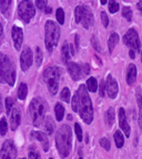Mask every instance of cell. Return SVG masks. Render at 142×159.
<instances>
[{
	"mask_svg": "<svg viewBox=\"0 0 142 159\" xmlns=\"http://www.w3.org/2000/svg\"><path fill=\"white\" fill-rule=\"evenodd\" d=\"M43 11H45L46 13H51V11H52V8H51V7H49V6H47V7L43 9Z\"/></svg>",
	"mask_w": 142,
	"mask_h": 159,
	"instance_id": "45",
	"label": "cell"
},
{
	"mask_svg": "<svg viewBox=\"0 0 142 159\" xmlns=\"http://www.w3.org/2000/svg\"><path fill=\"white\" fill-rule=\"evenodd\" d=\"M33 62V53L29 47H24L20 55V66L24 71H27Z\"/></svg>",
	"mask_w": 142,
	"mask_h": 159,
	"instance_id": "11",
	"label": "cell"
},
{
	"mask_svg": "<svg viewBox=\"0 0 142 159\" xmlns=\"http://www.w3.org/2000/svg\"><path fill=\"white\" fill-rule=\"evenodd\" d=\"M87 90L91 91V93H95L98 90V81L95 77H90L87 79V85H86Z\"/></svg>",
	"mask_w": 142,
	"mask_h": 159,
	"instance_id": "26",
	"label": "cell"
},
{
	"mask_svg": "<svg viewBox=\"0 0 142 159\" xmlns=\"http://www.w3.org/2000/svg\"><path fill=\"white\" fill-rule=\"evenodd\" d=\"M122 16L128 20V21H131L132 20V10L129 6H124L122 8Z\"/></svg>",
	"mask_w": 142,
	"mask_h": 159,
	"instance_id": "33",
	"label": "cell"
},
{
	"mask_svg": "<svg viewBox=\"0 0 142 159\" xmlns=\"http://www.w3.org/2000/svg\"><path fill=\"white\" fill-rule=\"evenodd\" d=\"M129 56L131 59H134V57H135V52H134L133 50H129Z\"/></svg>",
	"mask_w": 142,
	"mask_h": 159,
	"instance_id": "47",
	"label": "cell"
},
{
	"mask_svg": "<svg viewBox=\"0 0 142 159\" xmlns=\"http://www.w3.org/2000/svg\"><path fill=\"white\" fill-rule=\"evenodd\" d=\"M141 61H142V51H141Z\"/></svg>",
	"mask_w": 142,
	"mask_h": 159,
	"instance_id": "51",
	"label": "cell"
},
{
	"mask_svg": "<svg viewBox=\"0 0 142 159\" xmlns=\"http://www.w3.org/2000/svg\"><path fill=\"white\" fill-rule=\"evenodd\" d=\"M91 43H92V46H93V48H95L98 52H101V51H102V48L100 47L99 40H97V38H95V37H92L91 38Z\"/></svg>",
	"mask_w": 142,
	"mask_h": 159,
	"instance_id": "38",
	"label": "cell"
},
{
	"mask_svg": "<svg viewBox=\"0 0 142 159\" xmlns=\"http://www.w3.org/2000/svg\"><path fill=\"white\" fill-rule=\"evenodd\" d=\"M55 18L58 20V22L60 25L64 24V11H63L62 8H58L57 11H55Z\"/></svg>",
	"mask_w": 142,
	"mask_h": 159,
	"instance_id": "34",
	"label": "cell"
},
{
	"mask_svg": "<svg viewBox=\"0 0 142 159\" xmlns=\"http://www.w3.org/2000/svg\"><path fill=\"white\" fill-rule=\"evenodd\" d=\"M119 43V34L117 32H112L110 34V37H109L108 40V47H109V52H112L116 45Z\"/></svg>",
	"mask_w": 142,
	"mask_h": 159,
	"instance_id": "23",
	"label": "cell"
},
{
	"mask_svg": "<svg viewBox=\"0 0 142 159\" xmlns=\"http://www.w3.org/2000/svg\"><path fill=\"white\" fill-rule=\"evenodd\" d=\"M10 129L12 131L17 129L19 127L21 122V112L19 108H12V110L10 111Z\"/></svg>",
	"mask_w": 142,
	"mask_h": 159,
	"instance_id": "15",
	"label": "cell"
},
{
	"mask_svg": "<svg viewBox=\"0 0 142 159\" xmlns=\"http://www.w3.org/2000/svg\"><path fill=\"white\" fill-rule=\"evenodd\" d=\"M113 139H114V143H116V146L118 148H121L124 143V137L122 135L121 131L119 130H116V133L113 134Z\"/></svg>",
	"mask_w": 142,
	"mask_h": 159,
	"instance_id": "27",
	"label": "cell"
},
{
	"mask_svg": "<svg viewBox=\"0 0 142 159\" xmlns=\"http://www.w3.org/2000/svg\"><path fill=\"white\" fill-rule=\"evenodd\" d=\"M105 87H104V80H102V81L100 82V87H99V91H100V96L101 97H104L105 93Z\"/></svg>",
	"mask_w": 142,
	"mask_h": 159,
	"instance_id": "43",
	"label": "cell"
},
{
	"mask_svg": "<svg viewBox=\"0 0 142 159\" xmlns=\"http://www.w3.org/2000/svg\"><path fill=\"white\" fill-rule=\"evenodd\" d=\"M74 18H76L77 24H81L83 28L89 29L90 27H92L95 19H93V15H92L91 10L88 6H78L74 10Z\"/></svg>",
	"mask_w": 142,
	"mask_h": 159,
	"instance_id": "7",
	"label": "cell"
},
{
	"mask_svg": "<svg viewBox=\"0 0 142 159\" xmlns=\"http://www.w3.org/2000/svg\"><path fill=\"white\" fill-rule=\"evenodd\" d=\"M70 58H71V55H70V50H69V43L67 41H64L61 47V59L64 64H68L70 62Z\"/></svg>",
	"mask_w": 142,
	"mask_h": 159,
	"instance_id": "19",
	"label": "cell"
},
{
	"mask_svg": "<svg viewBox=\"0 0 142 159\" xmlns=\"http://www.w3.org/2000/svg\"><path fill=\"white\" fill-rule=\"evenodd\" d=\"M79 159H82V158H81V157H80V158H79Z\"/></svg>",
	"mask_w": 142,
	"mask_h": 159,
	"instance_id": "53",
	"label": "cell"
},
{
	"mask_svg": "<svg viewBox=\"0 0 142 159\" xmlns=\"http://www.w3.org/2000/svg\"><path fill=\"white\" fill-rule=\"evenodd\" d=\"M100 145H101V147H102L103 149H105L107 151L110 150L111 143H110V141H109L108 138H105V137L101 138V139H100Z\"/></svg>",
	"mask_w": 142,
	"mask_h": 159,
	"instance_id": "36",
	"label": "cell"
},
{
	"mask_svg": "<svg viewBox=\"0 0 142 159\" xmlns=\"http://www.w3.org/2000/svg\"><path fill=\"white\" fill-rule=\"evenodd\" d=\"M36 15V7L30 0H22L18 5V16L24 22L28 24Z\"/></svg>",
	"mask_w": 142,
	"mask_h": 159,
	"instance_id": "8",
	"label": "cell"
},
{
	"mask_svg": "<svg viewBox=\"0 0 142 159\" xmlns=\"http://www.w3.org/2000/svg\"><path fill=\"white\" fill-rule=\"evenodd\" d=\"M60 38V28L55 21L48 20L45 25V43L48 51H52V49L58 45Z\"/></svg>",
	"mask_w": 142,
	"mask_h": 159,
	"instance_id": "5",
	"label": "cell"
},
{
	"mask_svg": "<svg viewBox=\"0 0 142 159\" xmlns=\"http://www.w3.org/2000/svg\"><path fill=\"white\" fill-rule=\"evenodd\" d=\"M49 159H53V158H49Z\"/></svg>",
	"mask_w": 142,
	"mask_h": 159,
	"instance_id": "54",
	"label": "cell"
},
{
	"mask_svg": "<svg viewBox=\"0 0 142 159\" xmlns=\"http://www.w3.org/2000/svg\"><path fill=\"white\" fill-rule=\"evenodd\" d=\"M13 105H15V100H13V98H11V97H7V98L5 99L6 112H7L8 115L10 114V111L12 110Z\"/></svg>",
	"mask_w": 142,
	"mask_h": 159,
	"instance_id": "32",
	"label": "cell"
},
{
	"mask_svg": "<svg viewBox=\"0 0 142 159\" xmlns=\"http://www.w3.org/2000/svg\"><path fill=\"white\" fill-rule=\"evenodd\" d=\"M16 67L9 56L0 52V82L7 84L10 87L16 84Z\"/></svg>",
	"mask_w": 142,
	"mask_h": 159,
	"instance_id": "3",
	"label": "cell"
},
{
	"mask_svg": "<svg viewBox=\"0 0 142 159\" xmlns=\"http://www.w3.org/2000/svg\"><path fill=\"white\" fill-rule=\"evenodd\" d=\"M137 101H138V106H139V119H138V122H139L140 129L142 130V93H138Z\"/></svg>",
	"mask_w": 142,
	"mask_h": 159,
	"instance_id": "28",
	"label": "cell"
},
{
	"mask_svg": "<svg viewBox=\"0 0 142 159\" xmlns=\"http://www.w3.org/2000/svg\"><path fill=\"white\" fill-rule=\"evenodd\" d=\"M67 69H68L69 75L71 76V78L77 81V80L81 79L82 72H81V67L76 62H68L67 64Z\"/></svg>",
	"mask_w": 142,
	"mask_h": 159,
	"instance_id": "16",
	"label": "cell"
},
{
	"mask_svg": "<svg viewBox=\"0 0 142 159\" xmlns=\"http://www.w3.org/2000/svg\"><path fill=\"white\" fill-rule=\"evenodd\" d=\"M3 34V28H2V25H1V22H0V37L2 36Z\"/></svg>",
	"mask_w": 142,
	"mask_h": 159,
	"instance_id": "49",
	"label": "cell"
},
{
	"mask_svg": "<svg viewBox=\"0 0 142 159\" xmlns=\"http://www.w3.org/2000/svg\"><path fill=\"white\" fill-rule=\"evenodd\" d=\"M77 96H78V109L77 112L79 114L80 118L83 120L87 125H90L93 120V106L92 101L88 95V90L84 85H80L78 90H77Z\"/></svg>",
	"mask_w": 142,
	"mask_h": 159,
	"instance_id": "1",
	"label": "cell"
},
{
	"mask_svg": "<svg viewBox=\"0 0 142 159\" xmlns=\"http://www.w3.org/2000/svg\"><path fill=\"white\" fill-rule=\"evenodd\" d=\"M55 147L61 158L69 156L72 147V134L68 125H62L55 133Z\"/></svg>",
	"mask_w": 142,
	"mask_h": 159,
	"instance_id": "2",
	"label": "cell"
},
{
	"mask_svg": "<svg viewBox=\"0 0 142 159\" xmlns=\"http://www.w3.org/2000/svg\"><path fill=\"white\" fill-rule=\"evenodd\" d=\"M81 72H83L84 76H88V75L90 74V67L88 64H84L83 66H82L81 68Z\"/></svg>",
	"mask_w": 142,
	"mask_h": 159,
	"instance_id": "42",
	"label": "cell"
},
{
	"mask_svg": "<svg viewBox=\"0 0 142 159\" xmlns=\"http://www.w3.org/2000/svg\"><path fill=\"white\" fill-rule=\"evenodd\" d=\"M123 43L126 47L130 48V50L140 51V48H141V43H140L139 39V34H138L137 30L131 28L126 31V34L123 36Z\"/></svg>",
	"mask_w": 142,
	"mask_h": 159,
	"instance_id": "9",
	"label": "cell"
},
{
	"mask_svg": "<svg viewBox=\"0 0 142 159\" xmlns=\"http://www.w3.org/2000/svg\"><path fill=\"white\" fill-rule=\"evenodd\" d=\"M48 110V103L43 98H33L29 105V114L31 117L32 124L36 127H39L45 120L46 112Z\"/></svg>",
	"mask_w": 142,
	"mask_h": 159,
	"instance_id": "4",
	"label": "cell"
},
{
	"mask_svg": "<svg viewBox=\"0 0 142 159\" xmlns=\"http://www.w3.org/2000/svg\"><path fill=\"white\" fill-rule=\"evenodd\" d=\"M70 90L68 87H64L60 93V99L64 102H70Z\"/></svg>",
	"mask_w": 142,
	"mask_h": 159,
	"instance_id": "31",
	"label": "cell"
},
{
	"mask_svg": "<svg viewBox=\"0 0 142 159\" xmlns=\"http://www.w3.org/2000/svg\"><path fill=\"white\" fill-rule=\"evenodd\" d=\"M36 7L40 10H43V9L47 7V1L46 0H37L36 1Z\"/></svg>",
	"mask_w": 142,
	"mask_h": 159,
	"instance_id": "41",
	"label": "cell"
},
{
	"mask_svg": "<svg viewBox=\"0 0 142 159\" xmlns=\"http://www.w3.org/2000/svg\"><path fill=\"white\" fill-rule=\"evenodd\" d=\"M120 9V5L118 1H109V11L111 13H116Z\"/></svg>",
	"mask_w": 142,
	"mask_h": 159,
	"instance_id": "35",
	"label": "cell"
},
{
	"mask_svg": "<svg viewBox=\"0 0 142 159\" xmlns=\"http://www.w3.org/2000/svg\"><path fill=\"white\" fill-rule=\"evenodd\" d=\"M104 87H105V90H107V93H108V96L111 99H114L118 96L119 93L118 82H117V80L111 75H108V77L105 79Z\"/></svg>",
	"mask_w": 142,
	"mask_h": 159,
	"instance_id": "12",
	"label": "cell"
},
{
	"mask_svg": "<svg viewBox=\"0 0 142 159\" xmlns=\"http://www.w3.org/2000/svg\"><path fill=\"white\" fill-rule=\"evenodd\" d=\"M55 119L58 121H61L64 117V107L61 105L60 102H57L55 106Z\"/></svg>",
	"mask_w": 142,
	"mask_h": 159,
	"instance_id": "24",
	"label": "cell"
},
{
	"mask_svg": "<svg viewBox=\"0 0 142 159\" xmlns=\"http://www.w3.org/2000/svg\"><path fill=\"white\" fill-rule=\"evenodd\" d=\"M104 119H105V124L111 127L113 125V122H114V119H116V111H114V109L113 108H109L107 111H105L104 115Z\"/></svg>",
	"mask_w": 142,
	"mask_h": 159,
	"instance_id": "20",
	"label": "cell"
},
{
	"mask_svg": "<svg viewBox=\"0 0 142 159\" xmlns=\"http://www.w3.org/2000/svg\"><path fill=\"white\" fill-rule=\"evenodd\" d=\"M2 107H3V105H2V99H1V95H0V112L2 111Z\"/></svg>",
	"mask_w": 142,
	"mask_h": 159,
	"instance_id": "48",
	"label": "cell"
},
{
	"mask_svg": "<svg viewBox=\"0 0 142 159\" xmlns=\"http://www.w3.org/2000/svg\"><path fill=\"white\" fill-rule=\"evenodd\" d=\"M17 148L11 139H7L0 148V159H16Z\"/></svg>",
	"mask_w": 142,
	"mask_h": 159,
	"instance_id": "10",
	"label": "cell"
},
{
	"mask_svg": "<svg viewBox=\"0 0 142 159\" xmlns=\"http://www.w3.org/2000/svg\"><path fill=\"white\" fill-rule=\"evenodd\" d=\"M62 71L59 67H48L43 72V80L47 84L48 90L51 95H55L59 88V81Z\"/></svg>",
	"mask_w": 142,
	"mask_h": 159,
	"instance_id": "6",
	"label": "cell"
},
{
	"mask_svg": "<svg viewBox=\"0 0 142 159\" xmlns=\"http://www.w3.org/2000/svg\"><path fill=\"white\" fill-rule=\"evenodd\" d=\"M8 133V122L6 118H1L0 119V135L6 136Z\"/></svg>",
	"mask_w": 142,
	"mask_h": 159,
	"instance_id": "29",
	"label": "cell"
},
{
	"mask_svg": "<svg viewBox=\"0 0 142 159\" xmlns=\"http://www.w3.org/2000/svg\"><path fill=\"white\" fill-rule=\"evenodd\" d=\"M28 159H41V157H40V154L36 149H31L29 151V154H28Z\"/></svg>",
	"mask_w": 142,
	"mask_h": 159,
	"instance_id": "39",
	"label": "cell"
},
{
	"mask_svg": "<svg viewBox=\"0 0 142 159\" xmlns=\"http://www.w3.org/2000/svg\"><path fill=\"white\" fill-rule=\"evenodd\" d=\"M34 59H36V66L40 67V65L42 64V59H43V53H42V50L40 47L36 48V56H34Z\"/></svg>",
	"mask_w": 142,
	"mask_h": 159,
	"instance_id": "30",
	"label": "cell"
},
{
	"mask_svg": "<svg viewBox=\"0 0 142 159\" xmlns=\"http://www.w3.org/2000/svg\"><path fill=\"white\" fill-rule=\"evenodd\" d=\"M45 129H46V131H47L48 135H52L53 131H55V122H53V119L50 116H48L47 118H46Z\"/></svg>",
	"mask_w": 142,
	"mask_h": 159,
	"instance_id": "25",
	"label": "cell"
},
{
	"mask_svg": "<svg viewBox=\"0 0 142 159\" xmlns=\"http://www.w3.org/2000/svg\"><path fill=\"white\" fill-rule=\"evenodd\" d=\"M11 5H12V1H11V0H0V10H1V12H2L5 16H7V17L9 16Z\"/></svg>",
	"mask_w": 142,
	"mask_h": 159,
	"instance_id": "21",
	"label": "cell"
},
{
	"mask_svg": "<svg viewBox=\"0 0 142 159\" xmlns=\"http://www.w3.org/2000/svg\"><path fill=\"white\" fill-rule=\"evenodd\" d=\"M11 38H12L13 45L16 50H20L22 41H24V30L19 26H12L11 28Z\"/></svg>",
	"mask_w": 142,
	"mask_h": 159,
	"instance_id": "13",
	"label": "cell"
},
{
	"mask_svg": "<svg viewBox=\"0 0 142 159\" xmlns=\"http://www.w3.org/2000/svg\"><path fill=\"white\" fill-rule=\"evenodd\" d=\"M28 95V86L24 82H21L18 87V91H17V96L20 100H24Z\"/></svg>",
	"mask_w": 142,
	"mask_h": 159,
	"instance_id": "22",
	"label": "cell"
},
{
	"mask_svg": "<svg viewBox=\"0 0 142 159\" xmlns=\"http://www.w3.org/2000/svg\"><path fill=\"white\" fill-rule=\"evenodd\" d=\"M137 7H138V9H139L140 13L142 15V1H139V2L137 3Z\"/></svg>",
	"mask_w": 142,
	"mask_h": 159,
	"instance_id": "46",
	"label": "cell"
},
{
	"mask_svg": "<svg viewBox=\"0 0 142 159\" xmlns=\"http://www.w3.org/2000/svg\"><path fill=\"white\" fill-rule=\"evenodd\" d=\"M100 3H101V5H105V3H107V1H105V0H101Z\"/></svg>",
	"mask_w": 142,
	"mask_h": 159,
	"instance_id": "50",
	"label": "cell"
},
{
	"mask_svg": "<svg viewBox=\"0 0 142 159\" xmlns=\"http://www.w3.org/2000/svg\"><path fill=\"white\" fill-rule=\"evenodd\" d=\"M19 159H26V158H19Z\"/></svg>",
	"mask_w": 142,
	"mask_h": 159,
	"instance_id": "52",
	"label": "cell"
},
{
	"mask_svg": "<svg viewBox=\"0 0 142 159\" xmlns=\"http://www.w3.org/2000/svg\"><path fill=\"white\" fill-rule=\"evenodd\" d=\"M119 126L122 129V131L124 133L126 137H130V133H131V128H130L129 124H128V119H126V111L123 108L119 109Z\"/></svg>",
	"mask_w": 142,
	"mask_h": 159,
	"instance_id": "14",
	"label": "cell"
},
{
	"mask_svg": "<svg viewBox=\"0 0 142 159\" xmlns=\"http://www.w3.org/2000/svg\"><path fill=\"white\" fill-rule=\"evenodd\" d=\"M31 138H34L41 143L42 148L45 151L49 150V140H48V137L45 133H41V131H32L31 133Z\"/></svg>",
	"mask_w": 142,
	"mask_h": 159,
	"instance_id": "17",
	"label": "cell"
},
{
	"mask_svg": "<svg viewBox=\"0 0 142 159\" xmlns=\"http://www.w3.org/2000/svg\"><path fill=\"white\" fill-rule=\"evenodd\" d=\"M74 40H76V50L78 51L80 49V45H79V34H76L74 37Z\"/></svg>",
	"mask_w": 142,
	"mask_h": 159,
	"instance_id": "44",
	"label": "cell"
},
{
	"mask_svg": "<svg viewBox=\"0 0 142 159\" xmlns=\"http://www.w3.org/2000/svg\"><path fill=\"white\" fill-rule=\"evenodd\" d=\"M137 66L134 64H130L126 69V82L128 85L132 86L137 80Z\"/></svg>",
	"mask_w": 142,
	"mask_h": 159,
	"instance_id": "18",
	"label": "cell"
},
{
	"mask_svg": "<svg viewBox=\"0 0 142 159\" xmlns=\"http://www.w3.org/2000/svg\"><path fill=\"white\" fill-rule=\"evenodd\" d=\"M101 21H102V25L104 28H108L109 26V18L108 16H107V12H104V11H102L101 12Z\"/></svg>",
	"mask_w": 142,
	"mask_h": 159,
	"instance_id": "40",
	"label": "cell"
},
{
	"mask_svg": "<svg viewBox=\"0 0 142 159\" xmlns=\"http://www.w3.org/2000/svg\"><path fill=\"white\" fill-rule=\"evenodd\" d=\"M74 131H76V135L77 138H78V140L81 141L82 140V128L80 127V125L78 122L74 124Z\"/></svg>",
	"mask_w": 142,
	"mask_h": 159,
	"instance_id": "37",
	"label": "cell"
}]
</instances>
